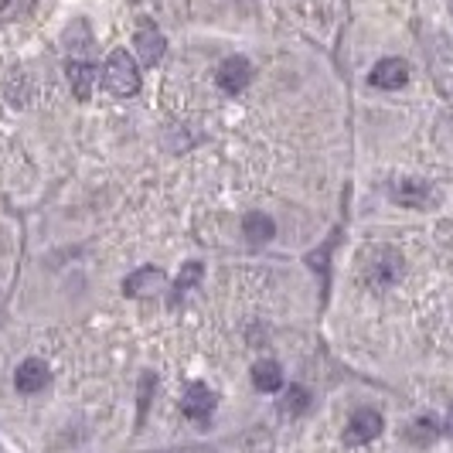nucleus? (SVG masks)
I'll list each match as a JSON object with an SVG mask.
<instances>
[{
	"instance_id": "obj_1",
	"label": "nucleus",
	"mask_w": 453,
	"mask_h": 453,
	"mask_svg": "<svg viewBox=\"0 0 453 453\" xmlns=\"http://www.w3.org/2000/svg\"><path fill=\"white\" fill-rule=\"evenodd\" d=\"M403 270H406V263H403V256H399V252L388 250V246H375V250L365 256V263H362L365 287H368V290H375V294H382V290L395 287V283L403 280Z\"/></svg>"
},
{
	"instance_id": "obj_2",
	"label": "nucleus",
	"mask_w": 453,
	"mask_h": 453,
	"mask_svg": "<svg viewBox=\"0 0 453 453\" xmlns=\"http://www.w3.org/2000/svg\"><path fill=\"white\" fill-rule=\"evenodd\" d=\"M103 82L119 99L136 96L140 92V65L134 62V55L130 51H113L106 58V65H103Z\"/></svg>"
},
{
	"instance_id": "obj_3",
	"label": "nucleus",
	"mask_w": 453,
	"mask_h": 453,
	"mask_svg": "<svg viewBox=\"0 0 453 453\" xmlns=\"http://www.w3.org/2000/svg\"><path fill=\"white\" fill-rule=\"evenodd\" d=\"M215 82H219V89L226 92V96H239V92L252 82V65L242 55H232V58H226V62L219 65Z\"/></svg>"
},
{
	"instance_id": "obj_4",
	"label": "nucleus",
	"mask_w": 453,
	"mask_h": 453,
	"mask_svg": "<svg viewBox=\"0 0 453 453\" xmlns=\"http://www.w3.org/2000/svg\"><path fill=\"white\" fill-rule=\"evenodd\" d=\"M382 416L375 412V409H358L351 419H348V430H344V443H351V447H365V443H372L379 433H382Z\"/></svg>"
},
{
	"instance_id": "obj_5",
	"label": "nucleus",
	"mask_w": 453,
	"mask_h": 453,
	"mask_svg": "<svg viewBox=\"0 0 453 453\" xmlns=\"http://www.w3.org/2000/svg\"><path fill=\"white\" fill-rule=\"evenodd\" d=\"M167 287V276L157 270V266H140L134 276L123 280V294L127 296H140V300H150V296H160Z\"/></svg>"
},
{
	"instance_id": "obj_6",
	"label": "nucleus",
	"mask_w": 453,
	"mask_h": 453,
	"mask_svg": "<svg viewBox=\"0 0 453 453\" xmlns=\"http://www.w3.org/2000/svg\"><path fill=\"white\" fill-rule=\"evenodd\" d=\"M134 48L143 65H160L164 51H167V38L160 35V27H154L150 21H143L134 35Z\"/></svg>"
},
{
	"instance_id": "obj_7",
	"label": "nucleus",
	"mask_w": 453,
	"mask_h": 453,
	"mask_svg": "<svg viewBox=\"0 0 453 453\" xmlns=\"http://www.w3.org/2000/svg\"><path fill=\"white\" fill-rule=\"evenodd\" d=\"M368 82L375 89H403L409 82V65L403 58H382V62H375V68L368 72Z\"/></svg>"
},
{
	"instance_id": "obj_8",
	"label": "nucleus",
	"mask_w": 453,
	"mask_h": 453,
	"mask_svg": "<svg viewBox=\"0 0 453 453\" xmlns=\"http://www.w3.org/2000/svg\"><path fill=\"white\" fill-rule=\"evenodd\" d=\"M51 382V372H48V365L42 358H24L18 365V372H14V386L18 392L24 395H35V392H42V388Z\"/></svg>"
},
{
	"instance_id": "obj_9",
	"label": "nucleus",
	"mask_w": 453,
	"mask_h": 453,
	"mask_svg": "<svg viewBox=\"0 0 453 453\" xmlns=\"http://www.w3.org/2000/svg\"><path fill=\"white\" fill-rule=\"evenodd\" d=\"M215 412V395H211V388L202 386V382H191V386L184 388V416H191L195 423H208V416Z\"/></svg>"
},
{
	"instance_id": "obj_10",
	"label": "nucleus",
	"mask_w": 453,
	"mask_h": 453,
	"mask_svg": "<svg viewBox=\"0 0 453 453\" xmlns=\"http://www.w3.org/2000/svg\"><path fill=\"white\" fill-rule=\"evenodd\" d=\"M65 75H68V86H72V96L79 99V103H89V96H92V82H96V68L82 58V62H68L65 68Z\"/></svg>"
},
{
	"instance_id": "obj_11",
	"label": "nucleus",
	"mask_w": 453,
	"mask_h": 453,
	"mask_svg": "<svg viewBox=\"0 0 453 453\" xmlns=\"http://www.w3.org/2000/svg\"><path fill=\"white\" fill-rule=\"evenodd\" d=\"M242 235H246V242H250V246H266L273 235H276V226H273L270 215H263V211H250V215L242 219Z\"/></svg>"
},
{
	"instance_id": "obj_12",
	"label": "nucleus",
	"mask_w": 453,
	"mask_h": 453,
	"mask_svg": "<svg viewBox=\"0 0 453 453\" xmlns=\"http://www.w3.org/2000/svg\"><path fill=\"white\" fill-rule=\"evenodd\" d=\"M252 386L259 392H280L283 388V368L273 358H263V362L252 365Z\"/></svg>"
},
{
	"instance_id": "obj_13",
	"label": "nucleus",
	"mask_w": 453,
	"mask_h": 453,
	"mask_svg": "<svg viewBox=\"0 0 453 453\" xmlns=\"http://www.w3.org/2000/svg\"><path fill=\"white\" fill-rule=\"evenodd\" d=\"M392 198L399 204H409V208H423L430 202V188L419 181H399L392 188Z\"/></svg>"
},
{
	"instance_id": "obj_14",
	"label": "nucleus",
	"mask_w": 453,
	"mask_h": 453,
	"mask_svg": "<svg viewBox=\"0 0 453 453\" xmlns=\"http://www.w3.org/2000/svg\"><path fill=\"white\" fill-rule=\"evenodd\" d=\"M202 276H204L202 263H188V266L181 270V276H178V283H174V290H171V300H174V303H181L184 296H188L195 287H198V283H202Z\"/></svg>"
},
{
	"instance_id": "obj_15",
	"label": "nucleus",
	"mask_w": 453,
	"mask_h": 453,
	"mask_svg": "<svg viewBox=\"0 0 453 453\" xmlns=\"http://www.w3.org/2000/svg\"><path fill=\"white\" fill-rule=\"evenodd\" d=\"M406 436L416 443V447H430L433 440L440 436V426H436V419H433V416H419L416 423H409L406 426Z\"/></svg>"
},
{
	"instance_id": "obj_16",
	"label": "nucleus",
	"mask_w": 453,
	"mask_h": 453,
	"mask_svg": "<svg viewBox=\"0 0 453 453\" xmlns=\"http://www.w3.org/2000/svg\"><path fill=\"white\" fill-rule=\"evenodd\" d=\"M307 409H311V392L303 386H294L283 395V412H287V416H303Z\"/></svg>"
},
{
	"instance_id": "obj_17",
	"label": "nucleus",
	"mask_w": 453,
	"mask_h": 453,
	"mask_svg": "<svg viewBox=\"0 0 453 453\" xmlns=\"http://www.w3.org/2000/svg\"><path fill=\"white\" fill-rule=\"evenodd\" d=\"M35 7V0H0V18L4 21H18Z\"/></svg>"
},
{
	"instance_id": "obj_18",
	"label": "nucleus",
	"mask_w": 453,
	"mask_h": 453,
	"mask_svg": "<svg viewBox=\"0 0 453 453\" xmlns=\"http://www.w3.org/2000/svg\"><path fill=\"white\" fill-rule=\"evenodd\" d=\"M447 430L453 433V409H450V416H447Z\"/></svg>"
}]
</instances>
